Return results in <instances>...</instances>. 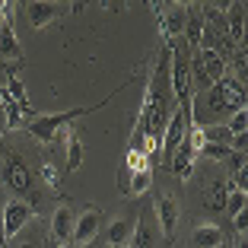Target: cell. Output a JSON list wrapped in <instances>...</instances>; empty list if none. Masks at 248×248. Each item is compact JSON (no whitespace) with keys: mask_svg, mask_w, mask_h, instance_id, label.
Instances as JSON below:
<instances>
[{"mask_svg":"<svg viewBox=\"0 0 248 248\" xmlns=\"http://www.w3.org/2000/svg\"><path fill=\"white\" fill-rule=\"evenodd\" d=\"M175 108H178L175 95H172V86H169V48L162 45L159 61H156L153 73H150V86H146L137 124H134L131 146H137L140 153H146L153 159V153L159 150V137H162V131H166V124Z\"/></svg>","mask_w":248,"mask_h":248,"instance_id":"obj_1","label":"cell"},{"mask_svg":"<svg viewBox=\"0 0 248 248\" xmlns=\"http://www.w3.org/2000/svg\"><path fill=\"white\" fill-rule=\"evenodd\" d=\"M191 108H201L207 115H235V111H245V83L239 77H223L219 83H213L204 93H194V102Z\"/></svg>","mask_w":248,"mask_h":248,"instance_id":"obj_2","label":"cell"},{"mask_svg":"<svg viewBox=\"0 0 248 248\" xmlns=\"http://www.w3.org/2000/svg\"><path fill=\"white\" fill-rule=\"evenodd\" d=\"M127 83H131V80H127ZM127 83H121V86H118L115 93H121V89L127 86ZM115 93H111V95H115ZM111 95H108V99H99L95 105H86V108L80 105V108H67V111H58V115H35L29 124H26V127H22V131H29L32 137L38 140V143L51 146V143H58V140H61V134H64L67 127H70V124L77 121V118L89 115V111H99L102 105H108V102H111Z\"/></svg>","mask_w":248,"mask_h":248,"instance_id":"obj_3","label":"cell"},{"mask_svg":"<svg viewBox=\"0 0 248 248\" xmlns=\"http://www.w3.org/2000/svg\"><path fill=\"white\" fill-rule=\"evenodd\" d=\"M0 178H3V185H7L13 194H19V201H26V204L32 207V201H38L35 197V178H32V169L29 162L22 159L19 153H7L3 150V169H0Z\"/></svg>","mask_w":248,"mask_h":248,"instance_id":"obj_4","label":"cell"},{"mask_svg":"<svg viewBox=\"0 0 248 248\" xmlns=\"http://www.w3.org/2000/svg\"><path fill=\"white\" fill-rule=\"evenodd\" d=\"M226 77V58H219L210 48H197L191 54V83H194V93L201 89H210L213 83H219Z\"/></svg>","mask_w":248,"mask_h":248,"instance_id":"obj_5","label":"cell"},{"mask_svg":"<svg viewBox=\"0 0 248 248\" xmlns=\"http://www.w3.org/2000/svg\"><path fill=\"white\" fill-rule=\"evenodd\" d=\"M153 217H156V226H159V235L166 239V245H172L175 239V229H178V219H182V204H178L175 194H162L153 197Z\"/></svg>","mask_w":248,"mask_h":248,"instance_id":"obj_6","label":"cell"},{"mask_svg":"<svg viewBox=\"0 0 248 248\" xmlns=\"http://www.w3.org/2000/svg\"><path fill=\"white\" fill-rule=\"evenodd\" d=\"M191 121H194V108H175L172 111L166 131H162V162H166V166H169V159H172V153L182 146V140L188 137Z\"/></svg>","mask_w":248,"mask_h":248,"instance_id":"obj_7","label":"cell"},{"mask_svg":"<svg viewBox=\"0 0 248 248\" xmlns=\"http://www.w3.org/2000/svg\"><path fill=\"white\" fill-rule=\"evenodd\" d=\"M32 219V207L26 204V201H10V204H3V210H0V229H3V239H13V235H19L22 229H26V223Z\"/></svg>","mask_w":248,"mask_h":248,"instance_id":"obj_8","label":"cell"},{"mask_svg":"<svg viewBox=\"0 0 248 248\" xmlns=\"http://www.w3.org/2000/svg\"><path fill=\"white\" fill-rule=\"evenodd\" d=\"M150 7L159 16V29H162V35H166V45L178 42V38L185 35V3H169L166 10H162L159 3H150Z\"/></svg>","mask_w":248,"mask_h":248,"instance_id":"obj_9","label":"cell"},{"mask_svg":"<svg viewBox=\"0 0 248 248\" xmlns=\"http://www.w3.org/2000/svg\"><path fill=\"white\" fill-rule=\"evenodd\" d=\"M156 239H159V226H156V217H153V204L143 207L137 219H134V232L127 248H156Z\"/></svg>","mask_w":248,"mask_h":248,"instance_id":"obj_10","label":"cell"},{"mask_svg":"<svg viewBox=\"0 0 248 248\" xmlns=\"http://www.w3.org/2000/svg\"><path fill=\"white\" fill-rule=\"evenodd\" d=\"M99 229H102V210L99 207H86V210L77 217V223H73V235H70V245H86V242H93L95 235H99Z\"/></svg>","mask_w":248,"mask_h":248,"instance_id":"obj_11","label":"cell"},{"mask_svg":"<svg viewBox=\"0 0 248 248\" xmlns=\"http://www.w3.org/2000/svg\"><path fill=\"white\" fill-rule=\"evenodd\" d=\"M67 10L70 7H67V3H58V0H32V3H26V16H29L32 29H42L48 22L61 19Z\"/></svg>","mask_w":248,"mask_h":248,"instance_id":"obj_12","label":"cell"},{"mask_svg":"<svg viewBox=\"0 0 248 248\" xmlns=\"http://www.w3.org/2000/svg\"><path fill=\"white\" fill-rule=\"evenodd\" d=\"M194 124V121H191ZM194 162H197V150H194V140H191V127H188V137L182 140V146H178L175 153H172V159H169V169L175 172L178 182H188L191 172H194Z\"/></svg>","mask_w":248,"mask_h":248,"instance_id":"obj_13","label":"cell"},{"mask_svg":"<svg viewBox=\"0 0 248 248\" xmlns=\"http://www.w3.org/2000/svg\"><path fill=\"white\" fill-rule=\"evenodd\" d=\"M73 223H77V213H73V207L61 204L58 210H54L51 217V239L54 245H70V235H73Z\"/></svg>","mask_w":248,"mask_h":248,"instance_id":"obj_14","label":"cell"},{"mask_svg":"<svg viewBox=\"0 0 248 248\" xmlns=\"http://www.w3.org/2000/svg\"><path fill=\"white\" fill-rule=\"evenodd\" d=\"M223 22H226V35L235 48L245 45V3H229V10L223 13Z\"/></svg>","mask_w":248,"mask_h":248,"instance_id":"obj_15","label":"cell"},{"mask_svg":"<svg viewBox=\"0 0 248 248\" xmlns=\"http://www.w3.org/2000/svg\"><path fill=\"white\" fill-rule=\"evenodd\" d=\"M223 229L217 226V223H201V226H194V232H191V248H223Z\"/></svg>","mask_w":248,"mask_h":248,"instance_id":"obj_16","label":"cell"},{"mask_svg":"<svg viewBox=\"0 0 248 248\" xmlns=\"http://www.w3.org/2000/svg\"><path fill=\"white\" fill-rule=\"evenodd\" d=\"M131 232H134V219H115L105 229V248H127Z\"/></svg>","mask_w":248,"mask_h":248,"instance_id":"obj_17","label":"cell"},{"mask_svg":"<svg viewBox=\"0 0 248 248\" xmlns=\"http://www.w3.org/2000/svg\"><path fill=\"white\" fill-rule=\"evenodd\" d=\"M61 137H64V146H67V172H77L83 166V137L73 127H67Z\"/></svg>","mask_w":248,"mask_h":248,"instance_id":"obj_18","label":"cell"},{"mask_svg":"<svg viewBox=\"0 0 248 248\" xmlns=\"http://www.w3.org/2000/svg\"><path fill=\"white\" fill-rule=\"evenodd\" d=\"M229 197V182L226 178H217V182H207V210H223Z\"/></svg>","mask_w":248,"mask_h":248,"instance_id":"obj_19","label":"cell"},{"mask_svg":"<svg viewBox=\"0 0 248 248\" xmlns=\"http://www.w3.org/2000/svg\"><path fill=\"white\" fill-rule=\"evenodd\" d=\"M245 204H248V191H229V197H226V207L223 210L229 213V217H239V213H245Z\"/></svg>","mask_w":248,"mask_h":248,"instance_id":"obj_20","label":"cell"},{"mask_svg":"<svg viewBox=\"0 0 248 248\" xmlns=\"http://www.w3.org/2000/svg\"><path fill=\"white\" fill-rule=\"evenodd\" d=\"M42 182L48 185V188H61V172H58V166H54L51 159H42Z\"/></svg>","mask_w":248,"mask_h":248,"instance_id":"obj_21","label":"cell"},{"mask_svg":"<svg viewBox=\"0 0 248 248\" xmlns=\"http://www.w3.org/2000/svg\"><path fill=\"white\" fill-rule=\"evenodd\" d=\"M229 134H232V137H239V134H245V127H248V115L245 111H235V115H229Z\"/></svg>","mask_w":248,"mask_h":248,"instance_id":"obj_22","label":"cell"},{"mask_svg":"<svg viewBox=\"0 0 248 248\" xmlns=\"http://www.w3.org/2000/svg\"><path fill=\"white\" fill-rule=\"evenodd\" d=\"M16 248H42V245H38V242H35V235H32V239L19 242V245H16Z\"/></svg>","mask_w":248,"mask_h":248,"instance_id":"obj_23","label":"cell"},{"mask_svg":"<svg viewBox=\"0 0 248 248\" xmlns=\"http://www.w3.org/2000/svg\"><path fill=\"white\" fill-rule=\"evenodd\" d=\"M77 248H102V245H99V242L93 239V242H86V245H77Z\"/></svg>","mask_w":248,"mask_h":248,"instance_id":"obj_24","label":"cell"},{"mask_svg":"<svg viewBox=\"0 0 248 248\" xmlns=\"http://www.w3.org/2000/svg\"><path fill=\"white\" fill-rule=\"evenodd\" d=\"M7 245H10V242L3 239V229H0V248H7Z\"/></svg>","mask_w":248,"mask_h":248,"instance_id":"obj_25","label":"cell"},{"mask_svg":"<svg viewBox=\"0 0 248 248\" xmlns=\"http://www.w3.org/2000/svg\"><path fill=\"white\" fill-rule=\"evenodd\" d=\"M61 248H73V245H61Z\"/></svg>","mask_w":248,"mask_h":248,"instance_id":"obj_26","label":"cell"},{"mask_svg":"<svg viewBox=\"0 0 248 248\" xmlns=\"http://www.w3.org/2000/svg\"><path fill=\"white\" fill-rule=\"evenodd\" d=\"M0 134H3V127H0Z\"/></svg>","mask_w":248,"mask_h":248,"instance_id":"obj_27","label":"cell"},{"mask_svg":"<svg viewBox=\"0 0 248 248\" xmlns=\"http://www.w3.org/2000/svg\"><path fill=\"white\" fill-rule=\"evenodd\" d=\"M0 210H3V207H0Z\"/></svg>","mask_w":248,"mask_h":248,"instance_id":"obj_28","label":"cell"},{"mask_svg":"<svg viewBox=\"0 0 248 248\" xmlns=\"http://www.w3.org/2000/svg\"><path fill=\"white\" fill-rule=\"evenodd\" d=\"M102 248H105V245H102Z\"/></svg>","mask_w":248,"mask_h":248,"instance_id":"obj_29","label":"cell"}]
</instances>
